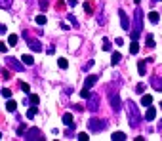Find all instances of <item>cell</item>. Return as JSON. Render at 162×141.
Wrapping results in <instances>:
<instances>
[{"mask_svg": "<svg viewBox=\"0 0 162 141\" xmlns=\"http://www.w3.org/2000/svg\"><path fill=\"white\" fill-rule=\"evenodd\" d=\"M149 21H151V23H158V13L157 12H151L149 13Z\"/></svg>", "mask_w": 162, "mask_h": 141, "instance_id": "cell-27", "label": "cell"}, {"mask_svg": "<svg viewBox=\"0 0 162 141\" xmlns=\"http://www.w3.org/2000/svg\"><path fill=\"white\" fill-rule=\"evenodd\" d=\"M36 112H38V107H36V105H31V109L27 111V118H34Z\"/></svg>", "mask_w": 162, "mask_h": 141, "instance_id": "cell-18", "label": "cell"}, {"mask_svg": "<svg viewBox=\"0 0 162 141\" xmlns=\"http://www.w3.org/2000/svg\"><path fill=\"white\" fill-rule=\"evenodd\" d=\"M23 38H25L27 46H29L33 52H42V44H40V42H38L36 38H33V36H31V34L27 33V31H23Z\"/></svg>", "mask_w": 162, "mask_h": 141, "instance_id": "cell-4", "label": "cell"}, {"mask_svg": "<svg viewBox=\"0 0 162 141\" xmlns=\"http://www.w3.org/2000/svg\"><path fill=\"white\" fill-rule=\"evenodd\" d=\"M0 139H2V133H0Z\"/></svg>", "mask_w": 162, "mask_h": 141, "instance_id": "cell-49", "label": "cell"}, {"mask_svg": "<svg viewBox=\"0 0 162 141\" xmlns=\"http://www.w3.org/2000/svg\"><path fill=\"white\" fill-rule=\"evenodd\" d=\"M118 15H120V23H122V29L124 31H130V19H128V15H126V12L120 8L118 10Z\"/></svg>", "mask_w": 162, "mask_h": 141, "instance_id": "cell-9", "label": "cell"}, {"mask_svg": "<svg viewBox=\"0 0 162 141\" xmlns=\"http://www.w3.org/2000/svg\"><path fill=\"white\" fill-rule=\"evenodd\" d=\"M151 103H153V97L151 95H143L141 97V105H143V107H149Z\"/></svg>", "mask_w": 162, "mask_h": 141, "instance_id": "cell-23", "label": "cell"}, {"mask_svg": "<svg viewBox=\"0 0 162 141\" xmlns=\"http://www.w3.org/2000/svg\"><path fill=\"white\" fill-rule=\"evenodd\" d=\"M16 109H17V103L13 99H10L8 103H6V111H8V112H16Z\"/></svg>", "mask_w": 162, "mask_h": 141, "instance_id": "cell-17", "label": "cell"}, {"mask_svg": "<svg viewBox=\"0 0 162 141\" xmlns=\"http://www.w3.org/2000/svg\"><path fill=\"white\" fill-rule=\"evenodd\" d=\"M88 109L91 112H95L97 109H99V97H97V95H90L88 97Z\"/></svg>", "mask_w": 162, "mask_h": 141, "instance_id": "cell-8", "label": "cell"}, {"mask_svg": "<svg viewBox=\"0 0 162 141\" xmlns=\"http://www.w3.org/2000/svg\"><path fill=\"white\" fill-rule=\"evenodd\" d=\"M8 44L10 46H16L17 44V34H10V36H8Z\"/></svg>", "mask_w": 162, "mask_h": 141, "instance_id": "cell-28", "label": "cell"}, {"mask_svg": "<svg viewBox=\"0 0 162 141\" xmlns=\"http://www.w3.org/2000/svg\"><path fill=\"white\" fill-rule=\"evenodd\" d=\"M130 33H132V40H137L143 33V12L139 8L133 12V31Z\"/></svg>", "mask_w": 162, "mask_h": 141, "instance_id": "cell-1", "label": "cell"}, {"mask_svg": "<svg viewBox=\"0 0 162 141\" xmlns=\"http://www.w3.org/2000/svg\"><path fill=\"white\" fill-rule=\"evenodd\" d=\"M160 107H162V103H160Z\"/></svg>", "mask_w": 162, "mask_h": 141, "instance_id": "cell-50", "label": "cell"}, {"mask_svg": "<svg viewBox=\"0 0 162 141\" xmlns=\"http://www.w3.org/2000/svg\"><path fill=\"white\" fill-rule=\"evenodd\" d=\"M133 2H136V4H139V0H133Z\"/></svg>", "mask_w": 162, "mask_h": 141, "instance_id": "cell-47", "label": "cell"}, {"mask_svg": "<svg viewBox=\"0 0 162 141\" xmlns=\"http://www.w3.org/2000/svg\"><path fill=\"white\" fill-rule=\"evenodd\" d=\"M88 128H90V132L99 133V132H103L105 128H107V122L101 120V118H91V120L88 122Z\"/></svg>", "mask_w": 162, "mask_h": 141, "instance_id": "cell-3", "label": "cell"}, {"mask_svg": "<svg viewBox=\"0 0 162 141\" xmlns=\"http://www.w3.org/2000/svg\"><path fill=\"white\" fill-rule=\"evenodd\" d=\"M23 137L27 141H40V139H44V136H42V132L38 128H31V130H27V133H23Z\"/></svg>", "mask_w": 162, "mask_h": 141, "instance_id": "cell-6", "label": "cell"}, {"mask_svg": "<svg viewBox=\"0 0 162 141\" xmlns=\"http://www.w3.org/2000/svg\"><path fill=\"white\" fill-rule=\"evenodd\" d=\"M120 59H122L120 52H112V57H111V65H112V67H116L118 63H120Z\"/></svg>", "mask_w": 162, "mask_h": 141, "instance_id": "cell-15", "label": "cell"}, {"mask_svg": "<svg viewBox=\"0 0 162 141\" xmlns=\"http://www.w3.org/2000/svg\"><path fill=\"white\" fill-rule=\"evenodd\" d=\"M84 10H86L88 15H91V13H94V2H91V0H86V2H84Z\"/></svg>", "mask_w": 162, "mask_h": 141, "instance_id": "cell-16", "label": "cell"}, {"mask_svg": "<svg viewBox=\"0 0 162 141\" xmlns=\"http://www.w3.org/2000/svg\"><path fill=\"white\" fill-rule=\"evenodd\" d=\"M6 31H8V29H6V25H2V23H0V34H4Z\"/></svg>", "mask_w": 162, "mask_h": 141, "instance_id": "cell-43", "label": "cell"}, {"mask_svg": "<svg viewBox=\"0 0 162 141\" xmlns=\"http://www.w3.org/2000/svg\"><path fill=\"white\" fill-rule=\"evenodd\" d=\"M29 103H31V105H38V103H40V97H38L36 94H31V95H29Z\"/></svg>", "mask_w": 162, "mask_h": 141, "instance_id": "cell-24", "label": "cell"}, {"mask_svg": "<svg viewBox=\"0 0 162 141\" xmlns=\"http://www.w3.org/2000/svg\"><path fill=\"white\" fill-rule=\"evenodd\" d=\"M67 19L73 23V27H78V21H76V17H74V15H67Z\"/></svg>", "mask_w": 162, "mask_h": 141, "instance_id": "cell-35", "label": "cell"}, {"mask_svg": "<svg viewBox=\"0 0 162 141\" xmlns=\"http://www.w3.org/2000/svg\"><path fill=\"white\" fill-rule=\"evenodd\" d=\"M90 95H91V94H90V90H88V88H84V90L80 91V97H84V99H88Z\"/></svg>", "mask_w": 162, "mask_h": 141, "instance_id": "cell-32", "label": "cell"}, {"mask_svg": "<svg viewBox=\"0 0 162 141\" xmlns=\"http://www.w3.org/2000/svg\"><path fill=\"white\" fill-rule=\"evenodd\" d=\"M67 4H69V6H71V8H74V6H76V4H78V2H76V0H67Z\"/></svg>", "mask_w": 162, "mask_h": 141, "instance_id": "cell-42", "label": "cell"}, {"mask_svg": "<svg viewBox=\"0 0 162 141\" xmlns=\"http://www.w3.org/2000/svg\"><path fill=\"white\" fill-rule=\"evenodd\" d=\"M6 65H8L12 70H16V73H23V70H25L23 61H17L16 57H8V59H6Z\"/></svg>", "mask_w": 162, "mask_h": 141, "instance_id": "cell-7", "label": "cell"}, {"mask_svg": "<svg viewBox=\"0 0 162 141\" xmlns=\"http://www.w3.org/2000/svg\"><path fill=\"white\" fill-rule=\"evenodd\" d=\"M6 52H8V46L4 42H0V53H6Z\"/></svg>", "mask_w": 162, "mask_h": 141, "instance_id": "cell-39", "label": "cell"}, {"mask_svg": "<svg viewBox=\"0 0 162 141\" xmlns=\"http://www.w3.org/2000/svg\"><path fill=\"white\" fill-rule=\"evenodd\" d=\"M95 82H97V74H90V76H88V78H86V80H84V88H88V90H90V88H91V86H94V84H95Z\"/></svg>", "mask_w": 162, "mask_h": 141, "instance_id": "cell-12", "label": "cell"}, {"mask_svg": "<svg viewBox=\"0 0 162 141\" xmlns=\"http://www.w3.org/2000/svg\"><path fill=\"white\" fill-rule=\"evenodd\" d=\"M73 107H74V111H78V112H80V111H84L82 105H73Z\"/></svg>", "mask_w": 162, "mask_h": 141, "instance_id": "cell-45", "label": "cell"}, {"mask_svg": "<svg viewBox=\"0 0 162 141\" xmlns=\"http://www.w3.org/2000/svg\"><path fill=\"white\" fill-rule=\"evenodd\" d=\"M115 44H116V46H122V44H124V40H122V38H116V40H115Z\"/></svg>", "mask_w": 162, "mask_h": 141, "instance_id": "cell-44", "label": "cell"}, {"mask_svg": "<svg viewBox=\"0 0 162 141\" xmlns=\"http://www.w3.org/2000/svg\"><path fill=\"white\" fill-rule=\"evenodd\" d=\"M19 88L23 90L25 94H29V91H31V86H29V84H27V82H19Z\"/></svg>", "mask_w": 162, "mask_h": 141, "instance_id": "cell-29", "label": "cell"}, {"mask_svg": "<svg viewBox=\"0 0 162 141\" xmlns=\"http://www.w3.org/2000/svg\"><path fill=\"white\" fill-rule=\"evenodd\" d=\"M111 48H112L111 42H109L107 38H103V52H111Z\"/></svg>", "mask_w": 162, "mask_h": 141, "instance_id": "cell-30", "label": "cell"}, {"mask_svg": "<svg viewBox=\"0 0 162 141\" xmlns=\"http://www.w3.org/2000/svg\"><path fill=\"white\" fill-rule=\"evenodd\" d=\"M40 10H42V12L48 10V0H40Z\"/></svg>", "mask_w": 162, "mask_h": 141, "instance_id": "cell-36", "label": "cell"}, {"mask_svg": "<svg viewBox=\"0 0 162 141\" xmlns=\"http://www.w3.org/2000/svg\"><path fill=\"white\" fill-rule=\"evenodd\" d=\"M109 103H111V107L115 112H118L122 109V99H120V95L116 94V91H109Z\"/></svg>", "mask_w": 162, "mask_h": 141, "instance_id": "cell-5", "label": "cell"}, {"mask_svg": "<svg viewBox=\"0 0 162 141\" xmlns=\"http://www.w3.org/2000/svg\"><path fill=\"white\" fill-rule=\"evenodd\" d=\"M158 130H162V122H160V126H158Z\"/></svg>", "mask_w": 162, "mask_h": 141, "instance_id": "cell-46", "label": "cell"}, {"mask_svg": "<svg viewBox=\"0 0 162 141\" xmlns=\"http://www.w3.org/2000/svg\"><path fill=\"white\" fill-rule=\"evenodd\" d=\"M55 8H57L59 12H63V10H65V2H63V0H57V4H55Z\"/></svg>", "mask_w": 162, "mask_h": 141, "instance_id": "cell-33", "label": "cell"}, {"mask_svg": "<svg viewBox=\"0 0 162 141\" xmlns=\"http://www.w3.org/2000/svg\"><path fill=\"white\" fill-rule=\"evenodd\" d=\"M21 61H23V65H29V67H31V65H34V59H33V55H27V53L23 55V57H21Z\"/></svg>", "mask_w": 162, "mask_h": 141, "instance_id": "cell-19", "label": "cell"}, {"mask_svg": "<svg viewBox=\"0 0 162 141\" xmlns=\"http://www.w3.org/2000/svg\"><path fill=\"white\" fill-rule=\"evenodd\" d=\"M151 86L157 90V91H162V78H158V76H151Z\"/></svg>", "mask_w": 162, "mask_h": 141, "instance_id": "cell-11", "label": "cell"}, {"mask_svg": "<svg viewBox=\"0 0 162 141\" xmlns=\"http://www.w3.org/2000/svg\"><path fill=\"white\" fill-rule=\"evenodd\" d=\"M2 95L10 99V97H12V90H10V88H4V90H2Z\"/></svg>", "mask_w": 162, "mask_h": 141, "instance_id": "cell-34", "label": "cell"}, {"mask_svg": "<svg viewBox=\"0 0 162 141\" xmlns=\"http://www.w3.org/2000/svg\"><path fill=\"white\" fill-rule=\"evenodd\" d=\"M154 116H157V109L149 105V107H147V112H145V118L147 120H154Z\"/></svg>", "mask_w": 162, "mask_h": 141, "instance_id": "cell-13", "label": "cell"}, {"mask_svg": "<svg viewBox=\"0 0 162 141\" xmlns=\"http://www.w3.org/2000/svg\"><path fill=\"white\" fill-rule=\"evenodd\" d=\"M139 52V44H137V40H132V44H130V53L132 55H136Z\"/></svg>", "mask_w": 162, "mask_h": 141, "instance_id": "cell-20", "label": "cell"}, {"mask_svg": "<svg viewBox=\"0 0 162 141\" xmlns=\"http://www.w3.org/2000/svg\"><path fill=\"white\" fill-rule=\"evenodd\" d=\"M57 65H59V69H67V67H69V63H67L65 57H59V59H57Z\"/></svg>", "mask_w": 162, "mask_h": 141, "instance_id": "cell-26", "label": "cell"}, {"mask_svg": "<svg viewBox=\"0 0 162 141\" xmlns=\"http://www.w3.org/2000/svg\"><path fill=\"white\" fill-rule=\"evenodd\" d=\"M111 139H112V141H124V139H126V136H124L122 132H115V133L111 136Z\"/></svg>", "mask_w": 162, "mask_h": 141, "instance_id": "cell-21", "label": "cell"}, {"mask_svg": "<svg viewBox=\"0 0 162 141\" xmlns=\"http://www.w3.org/2000/svg\"><path fill=\"white\" fill-rule=\"evenodd\" d=\"M143 90H145V84H137V86H136V94H143Z\"/></svg>", "mask_w": 162, "mask_h": 141, "instance_id": "cell-37", "label": "cell"}, {"mask_svg": "<svg viewBox=\"0 0 162 141\" xmlns=\"http://www.w3.org/2000/svg\"><path fill=\"white\" fill-rule=\"evenodd\" d=\"M137 70H139V74H141V76L147 74V59H141L137 63Z\"/></svg>", "mask_w": 162, "mask_h": 141, "instance_id": "cell-14", "label": "cell"}, {"mask_svg": "<svg viewBox=\"0 0 162 141\" xmlns=\"http://www.w3.org/2000/svg\"><path fill=\"white\" fill-rule=\"evenodd\" d=\"M63 124H65L67 128H74V118H73L71 112H65V115H63Z\"/></svg>", "mask_w": 162, "mask_h": 141, "instance_id": "cell-10", "label": "cell"}, {"mask_svg": "<svg viewBox=\"0 0 162 141\" xmlns=\"http://www.w3.org/2000/svg\"><path fill=\"white\" fill-rule=\"evenodd\" d=\"M78 141H88L90 137H88V133H78V137H76Z\"/></svg>", "mask_w": 162, "mask_h": 141, "instance_id": "cell-38", "label": "cell"}, {"mask_svg": "<svg viewBox=\"0 0 162 141\" xmlns=\"http://www.w3.org/2000/svg\"><path fill=\"white\" fill-rule=\"evenodd\" d=\"M46 21H48L46 15H36V23L38 25H46Z\"/></svg>", "mask_w": 162, "mask_h": 141, "instance_id": "cell-31", "label": "cell"}, {"mask_svg": "<svg viewBox=\"0 0 162 141\" xmlns=\"http://www.w3.org/2000/svg\"><path fill=\"white\" fill-rule=\"evenodd\" d=\"M2 78H4V80H10V78H12V76H10V70H2Z\"/></svg>", "mask_w": 162, "mask_h": 141, "instance_id": "cell-40", "label": "cell"}, {"mask_svg": "<svg viewBox=\"0 0 162 141\" xmlns=\"http://www.w3.org/2000/svg\"><path fill=\"white\" fill-rule=\"evenodd\" d=\"M128 116H130V126L132 128H139V124H141V115H139L137 105L133 101H128Z\"/></svg>", "mask_w": 162, "mask_h": 141, "instance_id": "cell-2", "label": "cell"}, {"mask_svg": "<svg viewBox=\"0 0 162 141\" xmlns=\"http://www.w3.org/2000/svg\"><path fill=\"white\" fill-rule=\"evenodd\" d=\"M153 2H160V0H153Z\"/></svg>", "mask_w": 162, "mask_h": 141, "instance_id": "cell-48", "label": "cell"}, {"mask_svg": "<svg viewBox=\"0 0 162 141\" xmlns=\"http://www.w3.org/2000/svg\"><path fill=\"white\" fill-rule=\"evenodd\" d=\"M12 4H13V0H0V8L2 10H10Z\"/></svg>", "mask_w": 162, "mask_h": 141, "instance_id": "cell-22", "label": "cell"}, {"mask_svg": "<svg viewBox=\"0 0 162 141\" xmlns=\"http://www.w3.org/2000/svg\"><path fill=\"white\" fill-rule=\"evenodd\" d=\"M145 42H147V46H149V48H154V36H153V34H147Z\"/></svg>", "mask_w": 162, "mask_h": 141, "instance_id": "cell-25", "label": "cell"}, {"mask_svg": "<svg viewBox=\"0 0 162 141\" xmlns=\"http://www.w3.org/2000/svg\"><path fill=\"white\" fill-rule=\"evenodd\" d=\"M23 133H25V124H21L17 128V136H23Z\"/></svg>", "mask_w": 162, "mask_h": 141, "instance_id": "cell-41", "label": "cell"}]
</instances>
